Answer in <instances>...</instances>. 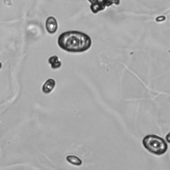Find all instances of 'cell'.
<instances>
[{
	"mask_svg": "<svg viewBox=\"0 0 170 170\" xmlns=\"http://www.w3.org/2000/svg\"><path fill=\"white\" fill-rule=\"evenodd\" d=\"M58 45L61 49L69 53H82L88 50L92 45L90 37L78 31L64 32L58 38Z\"/></svg>",
	"mask_w": 170,
	"mask_h": 170,
	"instance_id": "1",
	"label": "cell"
},
{
	"mask_svg": "<svg viewBox=\"0 0 170 170\" xmlns=\"http://www.w3.org/2000/svg\"><path fill=\"white\" fill-rule=\"evenodd\" d=\"M142 144L149 152L155 155H162L166 153L168 146L163 138L156 135H148L144 137Z\"/></svg>",
	"mask_w": 170,
	"mask_h": 170,
	"instance_id": "2",
	"label": "cell"
},
{
	"mask_svg": "<svg viewBox=\"0 0 170 170\" xmlns=\"http://www.w3.org/2000/svg\"><path fill=\"white\" fill-rule=\"evenodd\" d=\"M46 30L50 34H54L58 29V22L56 18L50 16L49 17L45 22Z\"/></svg>",
	"mask_w": 170,
	"mask_h": 170,
	"instance_id": "3",
	"label": "cell"
},
{
	"mask_svg": "<svg viewBox=\"0 0 170 170\" xmlns=\"http://www.w3.org/2000/svg\"><path fill=\"white\" fill-rule=\"evenodd\" d=\"M56 86V82L53 79H48L42 86L43 93L47 94L51 93Z\"/></svg>",
	"mask_w": 170,
	"mask_h": 170,
	"instance_id": "4",
	"label": "cell"
},
{
	"mask_svg": "<svg viewBox=\"0 0 170 170\" xmlns=\"http://www.w3.org/2000/svg\"><path fill=\"white\" fill-rule=\"evenodd\" d=\"M48 62L52 69H58V68H61L62 65L61 61L59 60V58L57 55H53V56L49 57Z\"/></svg>",
	"mask_w": 170,
	"mask_h": 170,
	"instance_id": "5",
	"label": "cell"
},
{
	"mask_svg": "<svg viewBox=\"0 0 170 170\" xmlns=\"http://www.w3.org/2000/svg\"><path fill=\"white\" fill-rule=\"evenodd\" d=\"M66 159L68 163L76 165V166H81L82 164V161L76 155H68Z\"/></svg>",
	"mask_w": 170,
	"mask_h": 170,
	"instance_id": "6",
	"label": "cell"
},
{
	"mask_svg": "<svg viewBox=\"0 0 170 170\" xmlns=\"http://www.w3.org/2000/svg\"><path fill=\"white\" fill-rule=\"evenodd\" d=\"M90 10L92 11L93 13H97L99 11H103L105 10V6L104 5V3L102 2H98V3H94V4H92L90 7Z\"/></svg>",
	"mask_w": 170,
	"mask_h": 170,
	"instance_id": "7",
	"label": "cell"
},
{
	"mask_svg": "<svg viewBox=\"0 0 170 170\" xmlns=\"http://www.w3.org/2000/svg\"><path fill=\"white\" fill-rule=\"evenodd\" d=\"M165 140H167L169 144H170V132L168 133V134L165 136Z\"/></svg>",
	"mask_w": 170,
	"mask_h": 170,
	"instance_id": "8",
	"label": "cell"
},
{
	"mask_svg": "<svg viewBox=\"0 0 170 170\" xmlns=\"http://www.w3.org/2000/svg\"><path fill=\"white\" fill-rule=\"evenodd\" d=\"M88 1L90 3L91 5H92V4H94V3H98L99 2L98 0H88Z\"/></svg>",
	"mask_w": 170,
	"mask_h": 170,
	"instance_id": "9",
	"label": "cell"
},
{
	"mask_svg": "<svg viewBox=\"0 0 170 170\" xmlns=\"http://www.w3.org/2000/svg\"><path fill=\"white\" fill-rule=\"evenodd\" d=\"M2 63H1V62H0V69H1V68H2Z\"/></svg>",
	"mask_w": 170,
	"mask_h": 170,
	"instance_id": "10",
	"label": "cell"
}]
</instances>
